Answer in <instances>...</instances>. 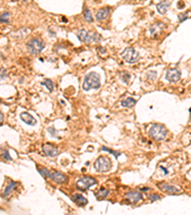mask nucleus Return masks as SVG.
<instances>
[{
  "label": "nucleus",
  "instance_id": "obj_18",
  "mask_svg": "<svg viewBox=\"0 0 191 215\" xmlns=\"http://www.w3.org/2000/svg\"><path fill=\"white\" fill-rule=\"evenodd\" d=\"M136 103H137V101L135 99H133V97H126V99L122 100L121 102V106L125 107V108H132Z\"/></svg>",
  "mask_w": 191,
  "mask_h": 215
},
{
  "label": "nucleus",
  "instance_id": "obj_33",
  "mask_svg": "<svg viewBox=\"0 0 191 215\" xmlns=\"http://www.w3.org/2000/svg\"><path fill=\"white\" fill-rule=\"evenodd\" d=\"M3 121H4V116H3L2 112L0 111V124H1V123H3Z\"/></svg>",
  "mask_w": 191,
  "mask_h": 215
},
{
  "label": "nucleus",
  "instance_id": "obj_30",
  "mask_svg": "<svg viewBox=\"0 0 191 215\" xmlns=\"http://www.w3.org/2000/svg\"><path fill=\"white\" fill-rule=\"evenodd\" d=\"M101 150H102V151H108V152H110L111 154H113V155L115 156V158H118L119 156L121 155V153H120V152L114 151V150H112V149H109V148H107V147H101Z\"/></svg>",
  "mask_w": 191,
  "mask_h": 215
},
{
  "label": "nucleus",
  "instance_id": "obj_16",
  "mask_svg": "<svg viewBox=\"0 0 191 215\" xmlns=\"http://www.w3.org/2000/svg\"><path fill=\"white\" fill-rule=\"evenodd\" d=\"M72 201L75 202L78 206L80 207H83V206H86L88 204V200L85 199V197H83L82 195L80 194H75L72 196Z\"/></svg>",
  "mask_w": 191,
  "mask_h": 215
},
{
  "label": "nucleus",
  "instance_id": "obj_7",
  "mask_svg": "<svg viewBox=\"0 0 191 215\" xmlns=\"http://www.w3.org/2000/svg\"><path fill=\"white\" fill-rule=\"evenodd\" d=\"M96 184H97V180H96V179H94L92 177H89V176H84V177L80 178L78 182H76L75 186H76V188H78L79 190L85 191V190H87L88 188H90L91 186H93Z\"/></svg>",
  "mask_w": 191,
  "mask_h": 215
},
{
  "label": "nucleus",
  "instance_id": "obj_12",
  "mask_svg": "<svg viewBox=\"0 0 191 215\" xmlns=\"http://www.w3.org/2000/svg\"><path fill=\"white\" fill-rule=\"evenodd\" d=\"M50 179H52L56 184H65L68 181L67 176L64 175L61 172H59V171L52 172L51 173V176H50Z\"/></svg>",
  "mask_w": 191,
  "mask_h": 215
},
{
  "label": "nucleus",
  "instance_id": "obj_2",
  "mask_svg": "<svg viewBox=\"0 0 191 215\" xmlns=\"http://www.w3.org/2000/svg\"><path fill=\"white\" fill-rule=\"evenodd\" d=\"M149 136L154 140L158 142L164 141L167 137V129L165 128L164 125L160 124V123H155L153 124L149 128Z\"/></svg>",
  "mask_w": 191,
  "mask_h": 215
},
{
  "label": "nucleus",
  "instance_id": "obj_6",
  "mask_svg": "<svg viewBox=\"0 0 191 215\" xmlns=\"http://www.w3.org/2000/svg\"><path fill=\"white\" fill-rule=\"evenodd\" d=\"M121 56H122V58H123V60H124L126 62L131 63V64L137 62V61L139 60V58H140V55L137 53V51H136L135 49L132 48V47L126 48V49L122 52Z\"/></svg>",
  "mask_w": 191,
  "mask_h": 215
},
{
  "label": "nucleus",
  "instance_id": "obj_27",
  "mask_svg": "<svg viewBox=\"0 0 191 215\" xmlns=\"http://www.w3.org/2000/svg\"><path fill=\"white\" fill-rule=\"evenodd\" d=\"M1 158L4 159L5 161H13V159H12V157L10 156V153H9L8 150H4L3 151V153L1 154Z\"/></svg>",
  "mask_w": 191,
  "mask_h": 215
},
{
  "label": "nucleus",
  "instance_id": "obj_34",
  "mask_svg": "<svg viewBox=\"0 0 191 215\" xmlns=\"http://www.w3.org/2000/svg\"><path fill=\"white\" fill-rule=\"evenodd\" d=\"M161 168H162V169H163V170L164 171V174H165V175H166V174H168V171H167V169H166L165 167H163V166H162Z\"/></svg>",
  "mask_w": 191,
  "mask_h": 215
},
{
  "label": "nucleus",
  "instance_id": "obj_8",
  "mask_svg": "<svg viewBox=\"0 0 191 215\" xmlns=\"http://www.w3.org/2000/svg\"><path fill=\"white\" fill-rule=\"evenodd\" d=\"M181 70L178 68H173V69H169L166 74H165V80L168 81L169 82H177L181 79Z\"/></svg>",
  "mask_w": 191,
  "mask_h": 215
},
{
  "label": "nucleus",
  "instance_id": "obj_31",
  "mask_svg": "<svg viewBox=\"0 0 191 215\" xmlns=\"http://www.w3.org/2000/svg\"><path fill=\"white\" fill-rule=\"evenodd\" d=\"M7 76H8L7 70H6V69H4V68H1V69H0V81H3V80H5Z\"/></svg>",
  "mask_w": 191,
  "mask_h": 215
},
{
  "label": "nucleus",
  "instance_id": "obj_11",
  "mask_svg": "<svg viewBox=\"0 0 191 215\" xmlns=\"http://www.w3.org/2000/svg\"><path fill=\"white\" fill-rule=\"evenodd\" d=\"M165 29V24L163 23V22H157V23H154L153 25H151V27L149 28V33H150V35L152 37H158L159 34L164 31Z\"/></svg>",
  "mask_w": 191,
  "mask_h": 215
},
{
  "label": "nucleus",
  "instance_id": "obj_1",
  "mask_svg": "<svg viewBox=\"0 0 191 215\" xmlns=\"http://www.w3.org/2000/svg\"><path fill=\"white\" fill-rule=\"evenodd\" d=\"M101 87V77L96 72H91L85 76L82 88L84 91H90L92 89H99Z\"/></svg>",
  "mask_w": 191,
  "mask_h": 215
},
{
  "label": "nucleus",
  "instance_id": "obj_14",
  "mask_svg": "<svg viewBox=\"0 0 191 215\" xmlns=\"http://www.w3.org/2000/svg\"><path fill=\"white\" fill-rule=\"evenodd\" d=\"M20 119L28 125H35L36 124V120L34 118L32 115H30L28 112H23L20 114Z\"/></svg>",
  "mask_w": 191,
  "mask_h": 215
},
{
  "label": "nucleus",
  "instance_id": "obj_24",
  "mask_svg": "<svg viewBox=\"0 0 191 215\" xmlns=\"http://www.w3.org/2000/svg\"><path fill=\"white\" fill-rule=\"evenodd\" d=\"M83 16H84V19H85L86 22H93L94 21V18L92 16V13L88 10V8H84V10H83Z\"/></svg>",
  "mask_w": 191,
  "mask_h": 215
},
{
  "label": "nucleus",
  "instance_id": "obj_3",
  "mask_svg": "<svg viewBox=\"0 0 191 215\" xmlns=\"http://www.w3.org/2000/svg\"><path fill=\"white\" fill-rule=\"evenodd\" d=\"M76 35H78L79 39L81 42L84 43H91V42H100L102 37L98 33H89L84 29L79 30L76 32Z\"/></svg>",
  "mask_w": 191,
  "mask_h": 215
},
{
  "label": "nucleus",
  "instance_id": "obj_37",
  "mask_svg": "<svg viewBox=\"0 0 191 215\" xmlns=\"http://www.w3.org/2000/svg\"><path fill=\"white\" fill-rule=\"evenodd\" d=\"M24 1H29V0H24Z\"/></svg>",
  "mask_w": 191,
  "mask_h": 215
},
{
  "label": "nucleus",
  "instance_id": "obj_35",
  "mask_svg": "<svg viewBox=\"0 0 191 215\" xmlns=\"http://www.w3.org/2000/svg\"><path fill=\"white\" fill-rule=\"evenodd\" d=\"M189 112H190V119H189V123L191 124V109H189Z\"/></svg>",
  "mask_w": 191,
  "mask_h": 215
},
{
  "label": "nucleus",
  "instance_id": "obj_19",
  "mask_svg": "<svg viewBox=\"0 0 191 215\" xmlns=\"http://www.w3.org/2000/svg\"><path fill=\"white\" fill-rule=\"evenodd\" d=\"M110 193L109 189H106V188H101L97 193H95V196L97 197L98 200H103L105 199L107 196H108V194Z\"/></svg>",
  "mask_w": 191,
  "mask_h": 215
},
{
  "label": "nucleus",
  "instance_id": "obj_28",
  "mask_svg": "<svg viewBox=\"0 0 191 215\" xmlns=\"http://www.w3.org/2000/svg\"><path fill=\"white\" fill-rule=\"evenodd\" d=\"M156 77H157V72H155V71H150L147 74V79L149 81H155Z\"/></svg>",
  "mask_w": 191,
  "mask_h": 215
},
{
  "label": "nucleus",
  "instance_id": "obj_17",
  "mask_svg": "<svg viewBox=\"0 0 191 215\" xmlns=\"http://www.w3.org/2000/svg\"><path fill=\"white\" fill-rule=\"evenodd\" d=\"M169 6H170V2L167 1V0H164V1H162L159 4H157V11L161 14H164V13H166Z\"/></svg>",
  "mask_w": 191,
  "mask_h": 215
},
{
  "label": "nucleus",
  "instance_id": "obj_26",
  "mask_svg": "<svg viewBox=\"0 0 191 215\" xmlns=\"http://www.w3.org/2000/svg\"><path fill=\"white\" fill-rule=\"evenodd\" d=\"M189 13H190L189 12H185V13H183L179 14V16H178L179 21H180V22H183V21H185L186 19L188 18V14H189Z\"/></svg>",
  "mask_w": 191,
  "mask_h": 215
},
{
  "label": "nucleus",
  "instance_id": "obj_32",
  "mask_svg": "<svg viewBox=\"0 0 191 215\" xmlns=\"http://www.w3.org/2000/svg\"><path fill=\"white\" fill-rule=\"evenodd\" d=\"M48 131H49V133H51V134H52L53 136H55L54 134H55V133H57V131H56V130H55V129H54V127L48 128Z\"/></svg>",
  "mask_w": 191,
  "mask_h": 215
},
{
  "label": "nucleus",
  "instance_id": "obj_25",
  "mask_svg": "<svg viewBox=\"0 0 191 215\" xmlns=\"http://www.w3.org/2000/svg\"><path fill=\"white\" fill-rule=\"evenodd\" d=\"M41 84L44 85L45 87H47V89H48L50 92H53V91H54V82H53L51 80L46 79L45 81H43L41 82Z\"/></svg>",
  "mask_w": 191,
  "mask_h": 215
},
{
  "label": "nucleus",
  "instance_id": "obj_10",
  "mask_svg": "<svg viewBox=\"0 0 191 215\" xmlns=\"http://www.w3.org/2000/svg\"><path fill=\"white\" fill-rule=\"evenodd\" d=\"M42 151L46 156L51 157V158H54L59 154V151L57 149V147L55 145L50 144H46L42 145Z\"/></svg>",
  "mask_w": 191,
  "mask_h": 215
},
{
  "label": "nucleus",
  "instance_id": "obj_23",
  "mask_svg": "<svg viewBox=\"0 0 191 215\" xmlns=\"http://www.w3.org/2000/svg\"><path fill=\"white\" fill-rule=\"evenodd\" d=\"M120 79H121V81L123 83L128 84L129 83V81L131 79V75L129 73H127V72H122V73L120 74Z\"/></svg>",
  "mask_w": 191,
  "mask_h": 215
},
{
  "label": "nucleus",
  "instance_id": "obj_15",
  "mask_svg": "<svg viewBox=\"0 0 191 215\" xmlns=\"http://www.w3.org/2000/svg\"><path fill=\"white\" fill-rule=\"evenodd\" d=\"M111 13V9L110 8H103V9H101L97 12V13H96V18H97V20L99 21H102V20H105V19L109 16Z\"/></svg>",
  "mask_w": 191,
  "mask_h": 215
},
{
  "label": "nucleus",
  "instance_id": "obj_4",
  "mask_svg": "<svg viewBox=\"0 0 191 215\" xmlns=\"http://www.w3.org/2000/svg\"><path fill=\"white\" fill-rule=\"evenodd\" d=\"M45 48V43L39 38H33L27 43V49L32 55H38Z\"/></svg>",
  "mask_w": 191,
  "mask_h": 215
},
{
  "label": "nucleus",
  "instance_id": "obj_29",
  "mask_svg": "<svg viewBox=\"0 0 191 215\" xmlns=\"http://www.w3.org/2000/svg\"><path fill=\"white\" fill-rule=\"evenodd\" d=\"M148 199L150 200V201H152V202H154V201H157V200H161L162 199V197L160 196L159 194H150V195H148Z\"/></svg>",
  "mask_w": 191,
  "mask_h": 215
},
{
  "label": "nucleus",
  "instance_id": "obj_21",
  "mask_svg": "<svg viewBox=\"0 0 191 215\" xmlns=\"http://www.w3.org/2000/svg\"><path fill=\"white\" fill-rule=\"evenodd\" d=\"M37 170L38 172L40 173V175L42 176L43 178L47 179V178H50V176H51V173L49 169H47L46 167H41V166H37Z\"/></svg>",
  "mask_w": 191,
  "mask_h": 215
},
{
  "label": "nucleus",
  "instance_id": "obj_36",
  "mask_svg": "<svg viewBox=\"0 0 191 215\" xmlns=\"http://www.w3.org/2000/svg\"><path fill=\"white\" fill-rule=\"evenodd\" d=\"M141 190H144V191H146V190H149V188H148V187H145V188H141Z\"/></svg>",
  "mask_w": 191,
  "mask_h": 215
},
{
  "label": "nucleus",
  "instance_id": "obj_22",
  "mask_svg": "<svg viewBox=\"0 0 191 215\" xmlns=\"http://www.w3.org/2000/svg\"><path fill=\"white\" fill-rule=\"evenodd\" d=\"M10 17H11L10 12H4L2 13H0V22L1 23H9Z\"/></svg>",
  "mask_w": 191,
  "mask_h": 215
},
{
  "label": "nucleus",
  "instance_id": "obj_20",
  "mask_svg": "<svg viewBox=\"0 0 191 215\" xmlns=\"http://www.w3.org/2000/svg\"><path fill=\"white\" fill-rule=\"evenodd\" d=\"M15 186H16V183L15 182H11L8 186H7V187L5 188V190H4V197H8L9 195L14 190V188H15Z\"/></svg>",
  "mask_w": 191,
  "mask_h": 215
},
{
  "label": "nucleus",
  "instance_id": "obj_13",
  "mask_svg": "<svg viewBox=\"0 0 191 215\" xmlns=\"http://www.w3.org/2000/svg\"><path fill=\"white\" fill-rule=\"evenodd\" d=\"M126 199L131 203V204H137L139 201L142 200V194L139 191H130L126 193L125 195Z\"/></svg>",
  "mask_w": 191,
  "mask_h": 215
},
{
  "label": "nucleus",
  "instance_id": "obj_5",
  "mask_svg": "<svg viewBox=\"0 0 191 215\" xmlns=\"http://www.w3.org/2000/svg\"><path fill=\"white\" fill-rule=\"evenodd\" d=\"M111 166H112V164H111L110 159L107 157H104V156H101V157L98 158L97 161L94 164V168L100 173L108 172L111 169Z\"/></svg>",
  "mask_w": 191,
  "mask_h": 215
},
{
  "label": "nucleus",
  "instance_id": "obj_9",
  "mask_svg": "<svg viewBox=\"0 0 191 215\" xmlns=\"http://www.w3.org/2000/svg\"><path fill=\"white\" fill-rule=\"evenodd\" d=\"M158 186L160 189H162L163 192H165L167 194H178L182 191V189L177 187L176 186L169 185L166 183H160V184H158Z\"/></svg>",
  "mask_w": 191,
  "mask_h": 215
}]
</instances>
